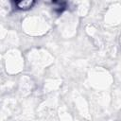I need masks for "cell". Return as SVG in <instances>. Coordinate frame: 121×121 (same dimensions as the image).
<instances>
[{
	"label": "cell",
	"instance_id": "obj_1",
	"mask_svg": "<svg viewBox=\"0 0 121 121\" xmlns=\"http://www.w3.org/2000/svg\"><path fill=\"white\" fill-rule=\"evenodd\" d=\"M34 4L33 1H22V2H18L17 3V6L19 9H29L32 7V5Z\"/></svg>",
	"mask_w": 121,
	"mask_h": 121
}]
</instances>
